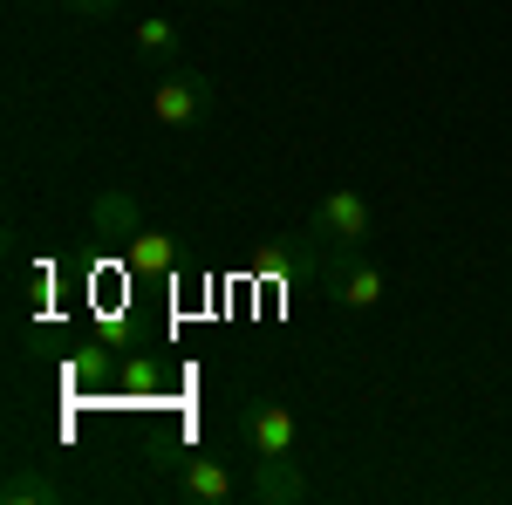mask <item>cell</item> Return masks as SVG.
Returning a JSON list of instances; mask_svg holds the SVG:
<instances>
[{"mask_svg":"<svg viewBox=\"0 0 512 505\" xmlns=\"http://www.w3.org/2000/svg\"><path fill=\"white\" fill-rule=\"evenodd\" d=\"M315 280H321V294H328L342 314H369L376 301H383V287H390L383 267H376L362 246H328V253L315 260Z\"/></svg>","mask_w":512,"mask_h":505,"instance_id":"6da1fadb","label":"cell"},{"mask_svg":"<svg viewBox=\"0 0 512 505\" xmlns=\"http://www.w3.org/2000/svg\"><path fill=\"white\" fill-rule=\"evenodd\" d=\"M212 103H219V89H212V76L192 69V62L164 69L158 89H151V117H158L164 130H192V123H205V117H212Z\"/></svg>","mask_w":512,"mask_h":505,"instance_id":"7a4b0ae2","label":"cell"},{"mask_svg":"<svg viewBox=\"0 0 512 505\" xmlns=\"http://www.w3.org/2000/svg\"><path fill=\"white\" fill-rule=\"evenodd\" d=\"M301 233L315 239V253H328V246H362V239H369V198L355 192V185H335Z\"/></svg>","mask_w":512,"mask_h":505,"instance_id":"3957f363","label":"cell"},{"mask_svg":"<svg viewBox=\"0 0 512 505\" xmlns=\"http://www.w3.org/2000/svg\"><path fill=\"white\" fill-rule=\"evenodd\" d=\"M315 492L308 471L294 465V451H253V478H246V499L253 505H301Z\"/></svg>","mask_w":512,"mask_h":505,"instance_id":"277c9868","label":"cell"},{"mask_svg":"<svg viewBox=\"0 0 512 505\" xmlns=\"http://www.w3.org/2000/svg\"><path fill=\"white\" fill-rule=\"evenodd\" d=\"M233 430H239V444H246V451H294V437H301V430H294V410L274 403V396L239 403Z\"/></svg>","mask_w":512,"mask_h":505,"instance_id":"5b68a950","label":"cell"},{"mask_svg":"<svg viewBox=\"0 0 512 505\" xmlns=\"http://www.w3.org/2000/svg\"><path fill=\"white\" fill-rule=\"evenodd\" d=\"M144 226H151V219H144V205H137L130 185H103V192L89 198V233L103 239V246H130Z\"/></svg>","mask_w":512,"mask_h":505,"instance_id":"8992f818","label":"cell"},{"mask_svg":"<svg viewBox=\"0 0 512 505\" xmlns=\"http://www.w3.org/2000/svg\"><path fill=\"white\" fill-rule=\"evenodd\" d=\"M130 48H137L151 69H178V62H185V28H178L171 14H151V21L130 28Z\"/></svg>","mask_w":512,"mask_h":505,"instance_id":"52a82bcc","label":"cell"},{"mask_svg":"<svg viewBox=\"0 0 512 505\" xmlns=\"http://www.w3.org/2000/svg\"><path fill=\"white\" fill-rule=\"evenodd\" d=\"M178 492L198 499V505H226V499H239V478L219 458H185L178 465Z\"/></svg>","mask_w":512,"mask_h":505,"instance_id":"ba28073f","label":"cell"},{"mask_svg":"<svg viewBox=\"0 0 512 505\" xmlns=\"http://www.w3.org/2000/svg\"><path fill=\"white\" fill-rule=\"evenodd\" d=\"M69 499V485L55 478V471H35V465H14L0 478V505H62Z\"/></svg>","mask_w":512,"mask_h":505,"instance_id":"9c48e42d","label":"cell"},{"mask_svg":"<svg viewBox=\"0 0 512 505\" xmlns=\"http://www.w3.org/2000/svg\"><path fill=\"white\" fill-rule=\"evenodd\" d=\"M123 267L137 273V280H144V273L158 280V273H171V267H178V239H171V233H158V226H144V233H137L130 246H123Z\"/></svg>","mask_w":512,"mask_h":505,"instance_id":"30bf717a","label":"cell"},{"mask_svg":"<svg viewBox=\"0 0 512 505\" xmlns=\"http://www.w3.org/2000/svg\"><path fill=\"white\" fill-rule=\"evenodd\" d=\"M117 376H123V389H164V383H171V369H164L158 355H151V362H144V355H130Z\"/></svg>","mask_w":512,"mask_h":505,"instance_id":"8fae6325","label":"cell"},{"mask_svg":"<svg viewBox=\"0 0 512 505\" xmlns=\"http://www.w3.org/2000/svg\"><path fill=\"white\" fill-rule=\"evenodd\" d=\"M76 21H110V14H123V0H62Z\"/></svg>","mask_w":512,"mask_h":505,"instance_id":"7c38bea8","label":"cell"},{"mask_svg":"<svg viewBox=\"0 0 512 505\" xmlns=\"http://www.w3.org/2000/svg\"><path fill=\"white\" fill-rule=\"evenodd\" d=\"M212 7H246V0H212Z\"/></svg>","mask_w":512,"mask_h":505,"instance_id":"4fadbf2b","label":"cell"}]
</instances>
